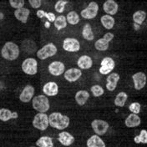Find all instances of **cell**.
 Segmentation results:
<instances>
[{
  "instance_id": "cell-1",
  "label": "cell",
  "mask_w": 147,
  "mask_h": 147,
  "mask_svg": "<svg viewBox=\"0 0 147 147\" xmlns=\"http://www.w3.org/2000/svg\"><path fill=\"white\" fill-rule=\"evenodd\" d=\"M69 118L59 112H54L49 115V125L59 130H64L67 128L69 125Z\"/></svg>"
},
{
  "instance_id": "cell-2",
  "label": "cell",
  "mask_w": 147,
  "mask_h": 147,
  "mask_svg": "<svg viewBox=\"0 0 147 147\" xmlns=\"http://www.w3.org/2000/svg\"><path fill=\"white\" fill-rule=\"evenodd\" d=\"M19 47L13 42H7L3 46L1 50L2 57L9 61H13L19 56Z\"/></svg>"
},
{
  "instance_id": "cell-3",
  "label": "cell",
  "mask_w": 147,
  "mask_h": 147,
  "mask_svg": "<svg viewBox=\"0 0 147 147\" xmlns=\"http://www.w3.org/2000/svg\"><path fill=\"white\" fill-rule=\"evenodd\" d=\"M32 106L38 113H46L50 108V104L48 97L44 94H39L32 99Z\"/></svg>"
},
{
  "instance_id": "cell-4",
  "label": "cell",
  "mask_w": 147,
  "mask_h": 147,
  "mask_svg": "<svg viewBox=\"0 0 147 147\" xmlns=\"http://www.w3.org/2000/svg\"><path fill=\"white\" fill-rule=\"evenodd\" d=\"M57 47L54 45L53 43H49L45 45H44L42 48H40L38 51H37V57L41 59V60H45L47 59L50 57H53L54 55L57 54Z\"/></svg>"
},
{
  "instance_id": "cell-5",
  "label": "cell",
  "mask_w": 147,
  "mask_h": 147,
  "mask_svg": "<svg viewBox=\"0 0 147 147\" xmlns=\"http://www.w3.org/2000/svg\"><path fill=\"white\" fill-rule=\"evenodd\" d=\"M33 126L38 130L44 131L49 127V116L45 113H38L32 121Z\"/></svg>"
},
{
  "instance_id": "cell-6",
  "label": "cell",
  "mask_w": 147,
  "mask_h": 147,
  "mask_svg": "<svg viewBox=\"0 0 147 147\" xmlns=\"http://www.w3.org/2000/svg\"><path fill=\"white\" fill-rule=\"evenodd\" d=\"M22 70L28 75H34L38 72V62L34 58H27L22 63Z\"/></svg>"
},
{
  "instance_id": "cell-7",
  "label": "cell",
  "mask_w": 147,
  "mask_h": 147,
  "mask_svg": "<svg viewBox=\"0 0 147 147\" xmlns=\"http://www.w3.org/2000/svg\"><path fill=\"white\" fill-rule=\"evenodd\" d=\"M91 127L97 136H104L109 129V124L103 119H94L91 122Z\"/></svg>"
},
{
  "instance_id": "cell-8",
  "label": "cell",
  "mask_w": 147,
  "mask_h": 147,
  "mask_svg": "<svg viewBox=\"0 0 147 147\" xmlns=\"http://www.w3.org/2000/svg\"><path fill=\"white\" fill-rule=\"evenodd\" d=\"M98 11H99L98 3L95 2H90L87 6V8L84 9L81 11L80 15L82 18L85 19H93L97 16Z\"/></svg>"
},
{
  "instance_id": "cell-9",
  "label": "cell",
  "mask_w": 147,
  "mask_h": 147,
  "mask_svg": "<svg viewBox=\"0 0 147 147\" xmlns=\"http://www.w3.org/2000/svg\"><path fill=\"white\" fill-rule=\"evenodd\" d=\"M115 67V63L111 57H105L102 59L99 71L101 74L106 75L110 74Z\"/></svg>"
},
{
  "instance_id": "cell-10",
  "label": "cell",
  "mask_w": 147,
  "mask_h": 147,
  "mask_svg": "<svg viewBox=\"0 0 147 147\" xmlns=\"http://www.w3.org/2000/svg\"><path fill=\"white\" fill-rule=\"evenodd\" d=\"M63 49L67 52H78L80 49V43L74 38H66L63 41Z\"/></svg>"
},
{
  "instance_id": "cell-11",
  "label": "cell",
  "mask_w": 147,
  "mask_h": 147,
  "mask_svg": "<svg viewBox=\"0 0 147 147\" xmlns=\"http://www.w3.org/2000/svg\"><path fill=\"white\" fill-rule=\"evenodd\" d=\"M34 88L31 84H27L19 94V100L23 103H28L32 100L34 95Z\"/></svg>"
},
{
  "instance_id": "cell-12",
  "label": "cell",
  "mask_w": 147,
  "mask_h": 147,
  "mask_svg": "<svg viewBox=\"0 0 147 147\" xmlns=\"http://www.w3.org/2000/svg\"><path fill=\"white\" fill-rule=\"evenodd\" d=\"M49 72L54 76H60L65 71V65L61 61H54L49 64Z\"/></svg>"
},
{
  "instance_id": "cell-13",
  "label": "cell",
  "mask_w": 147,
  "mask_h": 147,
  "mask_svg": "<svg viewBox=\"0 0 147 147\" xmlns=\"http://www.w3.org/2000/svg\"><path fill=\"white\" fill-rule=\"evenodd\" d=\"M132 80L134 83V87L136 90H142L146 83V74L143 72H137L134 74L132 76Z\"/></svg>"
},
{
  "instance_id": "cell-14",
  "label": "cell",
  "mask_w": 147,
  "mask_h": 147,
  "mask_svg": "<svg viewBox=\"0 0 147 147\" xmlns=\"http://www.w3.org/2000/svg\"><path fill=\"white\" fill-rule=\"evenodd\" d=\"M64 79L68 82H75L79 79H80V77L82 76V72L80 69L71 68V69H69L66 71H64Z\"/></svg>"
},
{
  "instance_id": "cell-15",
  "label": "cell",
  "mask_w": 147,
  "mask_h": 147,
  "mask_svg": "<svg viewBox=\"0 0 147 147\" xmlns=\"http://www.w3.org/2000/svg\"><path fill=\"white\" fill-rule=\"evenodd\" d=\"M103 9L107 13V15H115L118 12L119 5L118 3L114 0H107L103 4Z\"/></svg>"
},
{
  "instance_id": "cell-16",
  "label": "cell",
  "mask_w": 147,
  "mask_h": 147,
  "mask_svg": "<svg viewBox=\"0 0 147 147\" xmlns=\"http://www.w3.org/2000/svg\"><path fill=\"white\" fill-rule=\"evenodd\" d=\"M43 92L45 94V96H50L53 97L58 94L59 93V86L55 82L49 81L47 82L43 86Z\"/></svg>"
},
{
  "instance_id": "cell-17",
  "label": "cell",
  "mask_w": 147,
  "mask_h": 147,
  "mask_svg": "<svg viewBox=\"0 0 147 147\" xmlns=\"http://www.w3.org/2000/svg\"><path fill=\"white\" fill-rule=\"evenodd\" d=\"M120 76L117 73H110L106 80V89L109 91H114L116 89Z\"/></svg>"
},
{
  "instance_id": "cell-18",
  "label": "cell",
  "mask_w": 147,
  "mask_h": 147,
  "mask_svg": "<svg viewBox=\"0 0 147 147\" xmlns=\"http://www.w3.org/2000/svg\"><path fill=\"white\" fill-rule=\"evenodd\" d=\"M58 140L64 146H69L74 142V137L67 131H62L58 136Z\"/></svg>"
},
{
  "instance_id": "cell-19",
  "label": "cell",
  "mask_w": 147,
  "mask_h": 147,
  "mask_svg": "<svg viewBox=\"0 0 147 147\" xmlns=\"http://www.w3.org/2000/svg\"><path fill=\"white\" fill-rule=\"evenodd\" d=\"M77 65L80 69H90L93 66V59L89 55H82L77 60Z\"/></svg>"
},
{
  "instance_id": "cell-20",
  "label": "cell",
  "mask_w": 147,
  "mask_h": 147,
  "mask_svg": "<svg viewBox=\"0 0 147 147\" xmlns=\"http://www.w3.org/2000/svg\"><path fill=\"white\" fill-rule=\"evenodd\" d=\"M140 124H141L140 117L138 115H135V114L129 115L125 120V125L128 128H136L138 127Z\"/></svg>"
},
{
  "instance_id": "cell-21",
  "label": "cell",
  "mask_w": 147,
  "mask_h": 147,
  "mask_svg": "<svg viewBox=\"0 0 147 147\" xmlns=\"http://www.w3.org/2000/svg\"><path fill=\"white\" fill-rule=\"evenodd\" d=\"M30 14V10L27 8H21L16 9L14 11V16L19 22L23 24H26L28 22V18Z\"/></svg>"
},
{
  "instance_id": "cell-22",
  "label": "cell",
  "mask_w": 147,
  "mask_h": 147,
  "mask_svg": "<svg viewBox=\"0 0 147 147\" xmlns=\"http://www.w3.org/2000/svg\"><path fill=\"white\" fill-rule=\"evenodd\" d=\"M18 114L16 111H11L8 109H0V120L3 122H7L11 119H17Z\"/></svg>"
},
{
  "instance_id": "cell-23",
  "label": "cell",
  "mask_w": 147,
  "mask_h": 147,
  "mask_svg": "<svg viewBox=\"0 0 147 147\" xmlns=\"http://www.w3.org/2000/svg\"><path fill=\"white\" fill-rule=\"evenodd\" d=\"M87 147H106L105 143L99 136L94 135L87 140Z\"/></svg>"
},
{
  "instance_id": "cell-24",
  "label": "cell",
  "mask_w": 147,
  "mask_h": 147,
  "mask_svg": "<svg viewBox=\"0 0 147 147\" xmlns=\"http://www.w3.org/2000/svg\"><path fill=\"white\" fill-rule=\"evenodd\" d=\"M89 98H90V94L86 90H79L75 94V96H74L76 103L81 106L85 105V103L89 100Z\"/></svg>"
},
{
  "instance_id": "cell-25",
  "label": "cell",
  "mask_w": 147,
  "mask_h": 147,
  "mask_svg": "<svg viewBox=\"0 0 147 147\" xmlns=\"http://www.w3.org/2000/svg\"><path fill=\"white\" fill-rule=\"evenodd\" d=\"M100 22L104 28L106 29H109V30L112 29L115 26V18H113V16L107 15V14H105L101 17Z\"/></svg>"
},
{
  "instance_id": "cell-26",
  "label": "cell",
  "mask_w": 147,
  "mask_h": 147,
  "mask_svg": "<svg viewBox=\"0 0 147 147\" xmlns=\"http://www.w3.org/2000/svg\"><path fill=\"white\" fill-rule=\"evenodd\" d=\"M37 147H54L53 139L49 136H41L36 141Z\"/></svg>"
},
{
  "instance_id": "cell-27",
  "label": "cell",
  "mask_w": 147,
  "mask_h": 147,
  "mask_svg": "<svg viewBox=\"0 0 147 147\" xmlns=\"http://www.w3.org/2000/svg\"><path fill=\"white\" fill-rule=\"evenodd\" d=\"M146 13L143 10H138L132 16L134 24H136L140 26L144 23V21L146 20Z\"/></svg>"
},
{
  "instance_id": "cell-28",
  "label": "cell",
  "mask_w": 147,
  "mask_h": 147,
  "mask_svg": "<svg viewBox=\"0 0 147 147\" xmlns=\"http://www.w3.org/2000/svg\"><path fill=\"white\" fill-rule=\"evenodd\" d=\"M127 99H128V95L125 92H119L115 96V99L114 100L115 105L117 107H124Z\"/></svg>"
},
{
  "instance_id": "cell-29",
  "label": "cell",
  "mask_w": 147,
  "mask_h": 147,
  "mask_svg": "<svg viewBox=\"0 0 147 147\" xmlns=\"http://www.w3.org/2000/svg\"><path fill=\"white\" fill-rule=\"evenodd\" d=\"M82 36L84 39L88 41H92L94 38V33L92 31L91 25L90 24H86L82 29Z\"/></svg>"
},
{
  "instance_id": "cell-30",
  "label": "cell",
  "mask_w": 147,
  "mask_h": 147,
  "mask_svg": "<svg viewBox=\"0 0 147 147\" xmlns=\"http://www.w3.org/2000/svg\"><path fill=\"white\" fill-rule=\"evenodd\" d=\"M66 21L71 25H76L80 22V15L75 11H70L66 17Z\"/></svg>"
},
{
  "instance_id": "cell-31",
  "label": "cell",
  "mask_w": 147,
  "mask_h": 147,
  "mask_svg": "<svg viewBox=\"0 0 147 147\" xmlns=\"http://www.w3.org/2000/svg\"><path fill=\"white\" fill-rule=\"evenodd\" d=\"M55 27L57 30H61L67 27V21H66V17L64 15H59L56 17L55 22H54Z\"/></svg>"
},
{
  "instance_id": "cell-32",
  "label": "cell",
  "mask_w": 147,
  "mask_h": 147,
  "mask_svg": "<svg viewBox=\"0 0 147 147\" xmlns=\"http://www.w3.org/2000/svg\"><path fill=\"white\" fill-rule=\"evenodd\" d=\"M109 45H110V43L107 40H105L104 38H101L96 40L94 42V48L99 51L107 50L108 48H109Z\"/></svg>"
},
{
  "instance_id": "cell-33",
  "label": "cell",
  "mask_w": 147,
  "mask_h": 147,
  "mask_svg": "<svg viewBox=\"0 0 147 147\" xmlns=\"http://www.w3.org/2000/svg\"><path fill=\"white\" fill-rule=\"evenodd\" d=\"M134 141L136 144H146L147 143V131L146 129H142L139 136H136L134 138Z\"/></svg>"
},
{
  "instance_id": "cell-34",
  "label": "cell",
  "mask_w": 147,
  "mask_h": 147,
  "mask_svg": "<svg viewBox=\"0 0 147 147\" xmlns=\"http://www.w3.org/2000/svg\"><path fill=\"white\" fill-rule=\"evenodd\" d=\"M90 90H91L92 94H93L94 97H100L101 95H103L104 93H105L104 89L101 87L100 85H99V84L93 85L91 88H90Z\"/></svg>"
},
{
  "instance_id": "cell-35",
  "label": "cell",
  "mask_w": 147,
  "mask_h": 147,
  "mask_svg": "<svg viewBox=\"0 0 147 147\" xmlns=\"http://www.w3.org/2000/svg\"><path fill=\"white\" fill-rule=\"evenodd\" d=\"M129 110H130V112L132 114H135V115H138L140 113V110H141V105L140 103L138 102H134V103H131L129 105Z\"/></svg>"
},
{
  "instance_id": "cell-36",
  "label": "cell",
  "mask_w": 147,
  "mask_h": 147,
  "mask_svg": "<svg viewBox=\"0 0 147 147\" xmlns=\"http://www.w3.org/2000/svg\"><path fill=\"white\" fill-rule=\"evenodd\" d=\"M68 3V1H64V0H59L56 2L55 5V11L59 13H62L64 11V7Z\"/></svg>"
},
{
  "instance_id": "cell-37",
  "label": "cell",
  "mask_w": 147,
  "mask_h": 147,
  "mask_svg": "<svg viewBox=\"0 0 147 147\" xmlns=\"http://www.w3.org/2000/svg\"><path fill=\"white\" fill-rule=\"evenodd\" d=\"M9 4L11 5L12 8L18 9H21V8H24V6L25 4V2L24 0H10Z\"/></svg>"
},
{
  "instance_id": "cell-38",
  "label": "cell",
  "mask_w": 147,
  "mask_h": 147,
  "mask_svg": "<svg viewBox=\"0 0 147 147\" xmlns=\"http://www.w3.org/2000/svg\"><path fill=\"white\" fill-rule=\"evenodd\" d=\"M28 3L33 9H38L42 4L40 0H30V1H28Z\"/></svg>"
},
{
  "instance_id": "cell-39",
  "label": "cell",
  "mask_w": 147,
  "mask_h": 147,
  "mask_svg": "<svg viewBox=\"0 0 147 147\" xmlns=\"http://www.w3.org/2000/svg\"><path fill=\"white\" fill-rule=\"evenodd\" d=\"M45 17L49 20V23H54L55 18H56V16H55V13H51V12H49V13H45Z\"/></svg>"
},
{
  "instance_id": "cell-40",
  "label": "cell",
  "mask_w": 147,
  "mask_h": 147,
  "mask_svg": "<svg viewBox=\"0 0 147 147\" xmlns=\"http://www.w3.org/2000/svg\"><path fill=\"white\" fill-rule=\"evenodd\" d=\"M114 37H115L114 34H112V33H106V34L103 36V38L110 43V41L114 38Z\"/></svg>"
},
{
  "instance_id": "cell-41",
  "label": "cell",
  "mask_w": 147,
  "mask_h": 147,
  "mask_svg": "<svg viewBox=\"0 0 147 147\" xmlns=\"http://www.w3.org/2000/svg\"><path fill=\"white\" fill-rule=\"evenodd\" d=\"M45 13L44 10H41V9H39V10H38L37 11V16H38V18H45Z\"/></svg>"
},
{
  "instance_id": "cell-42",
  "label": "cell",
  "mask_w": 147,
  "mask_h": 147,
  "mask_svg": "<svg viewBox=\"0 0 147 147\" xmlns=\"http://www.w3.org/2000/svg\"><path fill=\"white\" fill-rule=\"evenodd\" d=\"M140 25H138V24H134V28H135L136 30H139V29H140Z\"/></svg>"
},
{
  "instance_id": "cell-43",
  "label": "cell",
  "mask_w": 147,
  "mask_h": 147,
  "mask_svg": "<svg viewBox=\"0 0 147 147\" xmlns=\"http://www.w3.org/2000/svg\"><path fill=\"white\" fill-rule=\"evenodd\" d=\"M45 27L47 28H49L50 27V23H49V21H48V22H45Z\"/></svg>"
},
{
  "instance_id": "cell-44",
  "label": "cell",
  "mask_w": 147,
  "mask_h": 147,
  "mask_svg": "<svg viewBox=\"0 0 147 147\" xmlns=\"http://www.w3.org/2000/svg\"><path fill=\"white\" fill-rule=\"evenodd\" d=\"M3 14L2 13H0V19H3Z\"/></svg>"
},
{
  "instance_id": "cell-45",
  "label": "cell",
  "mask_w": 147,
  "mask_h": 147,
  "mask_svg": "<svg viewBox=\"0 0 147 147\" xmlns=\"http://www.w3.org/2000/svg\"><path fill=\"white\" fill-rule=\"evenodd\" d=\"M28 147H35V146H28Z\"/></svg>"
}]
</instances>
